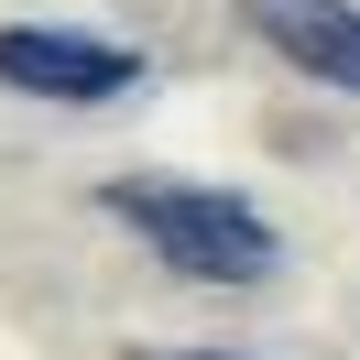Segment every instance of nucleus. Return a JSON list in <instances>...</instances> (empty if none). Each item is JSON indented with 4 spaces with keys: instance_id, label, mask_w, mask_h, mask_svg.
I'll return each instance as SVG.
<instances>
[{
    "instance_id": "obj_3",
    "label": "nucleus",
    "mask_w": 360,
    "mask_h": 360,
    "mask_svg": "<svg viewBox=\"0 0 360 360\" xmlns=\"http://www.w3.org/2000/svg\"><path fill=\"white\" fill-rule=\"evenodd\" d=\"M240 22L262 33L295 77L360 98V0H240Z\"/></svg>"
},
{
    "instance_id": "obj_1",
    "label": "nucleus",
    "mask_w": 360,
    "mask_h": 360,
    "mask_svg": "<svg viewBox=\"0 0 360 360\" xmlns=\"http://www.w3.org/2000/svg\"><path fill=\"white\" fill-rule=\"evenodd\" d=\"M120 229L186 284H273L284 273V229L240 197V186H197V175H110L98 186Z\"/></svg>"
},
{
    "instance_id": "obj_2",
    "label": "nucleus",
    "mask_w": 360,
    "mask_h": 360,
    "mask_svg": "<svg viewBox=\"0 0 360 360\" xmlns=\"http://www.w3.org/2000/svg\"><path fill=\"white\" fill-rule=\"evenodd\" d=\"M0 88L55 98V110H98V98L142 88V44L77 33V22H0Z\"/></svg>"
},
{
    "instance_id": "obj_4",
    "label": "nucleus",
    "mask_w": 360,
    "mask_h": 360,
    "mask_svg": "<svg viewBox=\"0 0 360 360\" xmlns=\"http://www.w3.org/2000/svg\"><path fill=\"white\" fill-rule=\"evenodd\" d=\"M197 360H240V349H197Z\"/></svg>"
}]
</instances>
